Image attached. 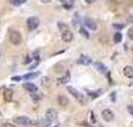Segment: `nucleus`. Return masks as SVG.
Listing matches in <instances>:
<instances>
[{
	"label": "nucleus",
	"mask_w": 133,
	"mask_h": 127,
	"mask_svg": "<svg viewBox=\"0 0 133 127\" xmlns=\"http://www.w3.org/2000/svg\"><path fill=\"white\" fill-rule=\"evenodd\" d=\"M45 118H46L49 123H52V121L57 118V111H55V109H52V108L46 109V112H45Z\"/></svg>",
	"instance_id": "6"
},
{
	"label": "nucleus",
	"mask_w": 133,
	"mask_h": 127,
	"mask_svg": "<svg viewBox=\"0 0 133 127\" xmlns=\"http://www.w3.org/2000/svg\"><path fill=\"white\" fill-rule=\"evenodd\" d=\"M129 21H130V23H133V15H130V17H129Z\"/></svg>",
	"instance_id": "34"
},
{
	"label": "nucleus",
	"mask_w": 133,
	"mask_h": 127,
	"mask_svg": "<svg viewBox=\"0 0 133 127\" xmlns=\"http://www.w3.org/2000/svg\"><path fill=\"white\" fill-rule=\"evenodd\" d=\"M5 99L6 100H11L12 99V90H5Z\"/></svg>",
	"instance_id": "19"
},
{
	"label": "nucleus",
	"mask_w": 133,
	"mask_h": 127,
	"mask_svg": "<svg viewBox=\"0 0 133 127\" xmlns=\"http://www.w3.org/2000/svg\"><path fill=\"white\" fill-rule=\"evenodd\" d=\"M12 81H23V76H12Z\"/></svg>",
	"instance_id": "28"
},
{
	"label": "nucleus",
	"mask_w": 133,
	"mask_h": 127,
	"mask_svg": "<svg viewBox=\"0 0 133 127\" xmlns=\"http://www.w3.org/2000/svg\"><path fill=\"white\" fill-rule=\"evenodd\" d=\"M37 64H39V60H36L35 63H33V64H31V69H35V67L37 66Z\"/></svg>",
	"instance_id": "30"
},
{
	"label": "nucleus",
	"mask_w": 133,
	"mask_h": 127,
	"mask_svg": "<svg viewBox=\"0 0 133 127\" xmlns=\"http://www.w3.org/2000/svg\"><path fill=\"white\" fill-rule=\"evenodd\" d=\"M102 117L105 121H108V123H111V121H114V112L111 111V109H103L102 111Z\"/></svg>",
	"instance_id": "5"
},
{
	"label": "nucleus",
	"mask_w": 133,
	"mask_h": 127,
	"mask_svg": "<svg viewBox=\"0 0 133 127\" xmlns=\"http://www.w3.org/2000/svg\"><path fill=\"white\" fill-rule=\"evenodd\" d=\"M78 63L79 64H84V66H88V64H91V58L87 57V55H81L78 58Z\"/></svg>",
	"instance_id": "11"
},
{
	"label": "nucleus",
	"mask_w": 133,
	"mask_h": 127,
	"mask_svg": "<svg viewBox=\"0 0 133 127\" xmlns=\"http://www.w3.org/2000/svg\"><path fill=\"white\" fill-rule=\"evenodd\" d=\"M31 61H33V55L29 54V55L24 58V60H23V63H24V64H29V63H31Z\"/></svg>",
	"instance_id": "20"
},
{
	"label": "nucleus",
	"mask_w": 133,
	"mask_h": 127,
	"mask_svg": "<svg viewBox=\"0 0 133 127\" xmlns=\"http://www.w3.org/2000/svg\"><path fill=\"white\" fill-rule=\"evenodd\" d=\"M36 76H39V72L27 73V75H24V76H23V81H29V79H33V78H36Z\"/></svg>",
	"instance_id": "15"
},
{
	"label": "nucleus",
	"mask_w": 133,
	"mask_h": 127,
	"mask_svg": "<svg viewBox=\"0 0 133 127\" xmlns=\"http://www.w3.org/2000/svg\"><path fill=\"white\" fill-rule=\"evenodd\" d=\"M100 93H102L100 90H97V91H90V96H91V97H97L99 94H100Z\"/></svg>",
	"instance_id": "24"
},
{
	"label": "nucleus",
	"mask_w": 133,
	"mask_h": 127,
	"mask_svg": "<svg viewBox=\"0 0 133 127\" xmlns=\"http://www.w3.org/2000/svg\"><path fill=\"white\" fill-rule=\"evenodd\" d=\"M9 41H11L12 45L18 46L19 43L23 42V35H21L18 30H11L9 31Z\"/></svg>",
	"instance_id": "1"
},
{
	"label": "nucleus",
	"mask_w": 133,
	"mask_h": 127,
	"mask_svg": "<svg viewBox=\"0 0 133 127\" xmlns=\"http://www.w3.org/2000/svg\"><path fill=\"white\" fill-rule=\"evenodd\" d=\"M57 102H58V106H63V108L69 106V99L66 96H58L57 97Z\"/></svg>",
	"instance_id": "9"
},
{
	"label": "nucleus",
	"mask_w": 133,
	"mask_h": 127,
	"mask_svg": "<svg viewBox=\"0 0 133 127\" xmlns=\"http://www.w3.org/2000/svg\"><path fill=\"white\" fill-rule=\"evenodd\" d=\"M2 127H15V124H11V123H3Z\"/></svg>",
	"instance_id": "27"
},
{
	"label": "nucleus",
	"mask_w": 133,
	"mask_h": 127,
	"mask_svg": "<svg viewBox=\"0 0 133 127\" xmlns=\"http://www.w3.org/2000/svg\"><path fill=\"white\" fill-rule=\"evenodd\" d=\"M72 24H79V14H75V15H73V23Z\"/></svg>",
	"instance_id": "23"
},
{
	"label": "nucleus",
	"mask_w": 133,
	"mask_h": 127,
	"mask_svg": "<svg viewBox=\"0 0 133 127\" xmlns=\"http://www.w3.org/2000/svg\"><path fill=\"white\" fill-rule=\"evenodd\" d=\"M41 2H42V3H51L52 0H41Z\"/></svg>",
	"instance_id": "33"
},
{
	"label": "nucleus",
	"mask_w": 133,
	"mask_h": 127,
	"mask_svg": "<svg viewBox=\"0 0 133 127\" xmlns=\"http://www.w3.org/2000/svg\"><path fill=\"white\" fill-rule=\"evenodd\" d=\"M69 81H70V75H69V73H66L64 76H61V78L57 79V82H58V84H67Z\"/></svg>",
	"instance_id": "14"
},
{
	"label": "nucleus",
	"mask_w": 133,
	"mask_h": 127,
	"mask_svg": "<svg viewBox=\"0 0 133 127\" xmlns=\"http://www.w3.org/2000/svg\"><path fill=\"white\" fill-rule=\"evenodd\" d=\"M85 27H88V29H91V30H96V29H97V24L93 21V19L87 18V19H85Z\"/></svg>",
	"instance_id": "13"
},
{
	"label": "nucleus",
	"mask_w": 133,
	"mask_h": 127,
	"mask_svg": "<svg viewBox=\"0 0 133 127\" xmlns=\"http://www.w3.org/2000/svg\"><path fill=\"white\" fill-rule=\"evenodd\" d=\"M27 27H29V30H36L37 27H39V18L37 17L27 18Z\"/></svg>",
	"instance_id": "3"
},
{
	"label": "nucleus",
	"mask_w": 133,
	"mask_h": 127,
	"mask_svg": "<svg viewBox=\"0 0 133 127\" xmlns=\"http://www.w3.org/2000/svg\"><path fill=\"white\" fill-rule=\"evenodd\" d=\"M31 99H33V100H41V99H42V94H41V93H31Z\"/></svg>",
	"instance_id": "18"
},
{
	"label": "nucleus",
	"mask_w": 133,
	"mask_h": 127,
	"mask_svg": "<svg viewBox=\"0 0 133 127\" xmlns=\"http://www.w3.org/2000/svg\"><path fill=\"white\" fill-rule=\"evenodd\" d=\"M9 3L14 5V6H19V5L23 3V0H9Z\"/></svg>",
	"instance_id": "22"
},
{
	"label": "nucleus",
	"mask_w": 133,
	"mask_h": 127,
	"mask_svg": "<svg viewBox=\"0 0 133 127\" xmlns=\"http://www.w3.org/2000/svg\"><path fill=\"white\" fill-rule=\"evenodd\" d=\"M94 69H96L99 73H102V75H108V69H106V66L103 64V63H100V61H94Z\"/></svg>",
	"instance_id": "4"
},
{
	"label": "nucleus",
	"mask_w": 133,
	"mask_h": 127,
	"mask_svg": "<svg viewBox=\"0 0 133 127\" xmlns=\"http://www.w3.org/2000/svg\"><path fill=\"white\" fill-rule=\"evenodd\" d=\"M121 41H123V35H121L120 31H118V33H115V35H114V42L115 43H120Z\"/></svg>",
	"instance_id": "16"
},
{
	"label": "nucleus",
	"mask_w": 133,
	"mask_h": 127,
	"mask_svg": "<svg viewBox=\"0 0 133 127\" xmlns=\"http://www.w3.org/2000/svg\"><path fill=\"white\" fill-rule=\"evenodd\" d=\"M127 36H129V39H130V41H133V29H129V31H127Z\"/></svg>",
	"instance_id": "25"
},
{
	"label": "nucleus",
	"mask_w": 133,
	"mask_h": 127,
	"mask_svg": "<svg viewBox=\"0 0 133 127\" xmlns=\"http://www.w3.org/2000/svg\"><path fill=\"white\" fill-rule=\"evenodd\" d=\"M61 41H63V42H67V43L72 42V41H73V33L69 30V29L64 30L63 33H61Z\"/></svg>",
	"instance_id": "7"
},
{
	"label": "nucleus",
	"mask_w": 133,
	"mask_h": 127,
	"mask_svg": "<svg viewBox=\"0 0 133 127\" xmlns=\"http://www.w3.org/2000/svg\"><path fill=\"white\" fill-rule=\"evenodd\" d=\"M114 27L115 29H118V30H121V29H123V24H115Z\"/></svg>",
	"instance_id": "31"
},
{
	"label": "nucleus",
	"mask_w": 133,
	"mask_h": 127,
	"mask_svg": "<svg viewBox=\"0 0 133 127\" xmlns=\"http://www.w3.org/2000/svg\"><path fill=\"white\" fill-rule=\"evenodd\" d=\"M79 33L82 35V36L85 37V39H90V35H88V31H87V29H84V27H81L79 29Z\"/></svg>",
	"instance_id": "17"
},
{
	"label": "nucleus",
	"mask_w": 133,
	"mask_h": 127,
	"mask_svg": "<svg viewBox=\"0 0 133 127\" xmlns=\"http://www.w3.org/2000/svg\"><path fill=\"white\" fill-rule=\"evenodd\" d=\"M127 111H129V114H130V115H133V103L127 106Z\"/></svg>",
	"instance_id": "26"
},
{
	"label": "nucleus",
	"mask_w": 133,
	"mask_h": 127,
	"mask_svg": "<svg viewBox=\"0 0 133 127\" xmlns=\"http://www.w3.org/2000/svg\"><path fill=\"white\" fill-rule=\"evenodd\" d=\"M15 123H17V124H21V126H31L33 121H31L30 118H27V117H17V118H15Z\"/></svg>",
	"instance_id": "8"
},
{
	"label": "nucleus",
	"mask_w": 133,
	"mask_h": 127,
	"mask_svg": "<svg viewBox=\"0 0 133 127\" xmlns=\"http://www.w3.org/2000/svg\"><path fill=\"white\" fill-rule=\"evenodd\" d=\"M85 3H87V5H91V3H94V2H96V0H84Z\"/></svg>",
	"instance_id": "32"
},
{
	"label": "nucleus",
	"mask_w": 133,
	"mask_h": 127,
	"mask_svg": "<svg viewBox=\"0 0 133 127\" xmlns=\"http://www.w3.org/2000/svg\"><path fill=\"white\" fill-rule=\"evenodd\" d=\"M57 27H58L61 31H64V30H67V29H69V27H67V24H64V23H58V24H57Z\"/></svg>",
	"instance_id": "21"
},
{
	"label": "nucleus",
	"mask_w": 133,
	"mask_h": 127,
	"mask_svg": "<svg viewBox=\"0 0 133 127\" xmlns=\"http://www.w3.org/2000/svg\"><path fill=\"white\" fill-rule=\"evenodd\" d=\"M91 123H96V115H94V112H91Z\"/></svg>",
	"instance_id": "29"
},
{
	"label": "nucleus",
	"mask_w": 133,
	"mask_h": 127,
	"mask_svg": "<svg viewBox=\"0 0 133 127\" xmlns=\"http://www.w3.org/2000/svg\"><path fill=\"white\" fill-rule=\"evenodd\" d=\"M123 73H124V76H127V78H133V66H126L124 69H123Z\"/></svg>",
	"instance_id": "12"
},
{
	"label": "nucleus",
	"mask_w": 133,
	"mask_h": 127,
	"mask_svg": "<svg viewBox=\"0 0 133 127\" xmlns=\"http://www.w3.org/2000/svg\"><path fill=\"white\" fill-rule=\"evenodd\" d=\"M67 91H69V93H70V94H72V96L75 97V99H76L79 103H84V102H85V100H84V96H82V94H81V93H79L76 88H73V87H70V85H69V87H67Z\"/></svg>",
	"instance_id": "2"
},
{
	"label": "nucleus",
	"mask_w": 133,
	"mask_h": 127,
	"mask_svg": "<svg viewBox=\"0 0 133 127\" xmlns=\"http://www.w3.org/2000/svg\"><path fill=\"white\" fill-rule=\"evenodd\" d=\"M70 2H75V0H70Z\"/></svg>",
	"instance_id": "35"
},
{
	"label": "nucleus",
	"mask_w": 133,
	"mask_h": 127,
	"mask_svg": "<svg viewBox=\"0 0 133 127\" xmlns=\"http://www.w3.org/2000/svg\"><path fill=\"white\" fill-rule=\"evenodd\" d=\"M23 87H24V90H27L29 93H36L37 91V87L35 84H30V82H24Z\"/></svg>",
	"instance_id": "10"
}]
</instances>
